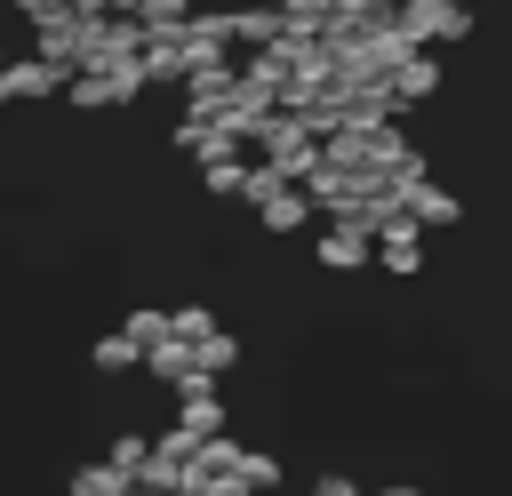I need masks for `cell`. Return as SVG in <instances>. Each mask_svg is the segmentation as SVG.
Listing matches in <instances>:
<instances>
[{"label":"cell","mask_w":512,"mask_h":496,"mask_svg":"<svg viewBox=\"0 0 512 496\" xmlns=\"http://www.w3.org/2000/svg\"><path fill=\"white\" fill-rule=\"evenodd\" d=\"M376 264H384V272H400V280L424 264V224H416L408 208H400V216H384V232H376Z\"/></svg>","instance_id":"1"},{"label":"cell","mask_w":512,"mask_h":496,"mask_svg":"<svg viewBox=\"0 0 512 496\" xmlns=\"http://www.w3.org/2000/svg\"><path fill=\"white\" fill-rule=\"evenodd\" d=\"M392 192H400V208H408L416 224H456V216H464V208H456V192H448V184H432V176H408V184H392Z\"/></svg>","instance_id":"2"},{"label":"cell","mask_w":512,"mask_h":496,"mask_svg":"<svg viewBox=\"0 0 512 496\" xmlns=\"http://www.w3.org/2000/svg\"><path fill=\"white\" fill-rule=\"evenodd\" d=\"M432 88H440V56H432V48H416V56L392 64V104H424Z\"/></svg>","instance_id":"3"},{"label":"cell","mask_w":512,"mask_h":496,"mask_svg":"<svg viewBox=\"0 0 512 496\" xmlns=\"http://www.w3.org/2000/svg\"><path fill=\"white\" fill-rule=\"evenodd\" d=\"M368 256H376V240H368L360 224H328V232H320V264H328V272H360Z\"/></svg>","instance_id":"4"},{"label":"cell","mask_w":512,"mask_h":496,"mask_svg":"<svg viewBox=\"0 0 512 496\" xmlns=\"http://www.w3.org/2000/svg\"><path fill=\"white\" fill-rule=\"evenodd\" d=\"M312 496H360L352 480H312Z\"/></svg>","instance_id":"5"},{"label":"cell","mask_w":512,"mask_h":496,"mask_svg":"<svg viewBox=\"0 0 512 496\" xmlns=\"http://www.w3.org/2000/svg\"><path fill=\"white\" fill-rule=\"evenodd\" d=\"M360 496H416V488H360Z\"/></svg>","instance_id":"6"},{"label":"cell","mask_w":512,"mask_h":496,"mask_svg":"<svg viewBox=\"0 0 512 496\" xmlns=\"http://www.w3.org/2000/svg\"><path fill=\"white\" fill-rule=\"evenodd\" d=\"M448 8H464V0H448Z\"/></svg>","instance_id":"7"}]
</instances>
